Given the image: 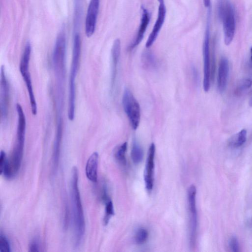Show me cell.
I'll return each mask as SVG.
<instances>
[{
	"instance_id": "13",
	"label": "cell",
	"mask_w": 252,
	"mask_h": 252,
	"mask_svg": "<svg viewBox=\"0 0 252 252\" xmlns=\"http://www.w3.org/2000/svg\"><path fill=\"white\" fill-rule=\"evenodd\" d=\"M141 10L140 24L135 38L128 47L129 50H133L141 42L150 21L151 15L148 10L143 6L141 7Z\"/></svg>"
},
{
	"instance_id": "7",
	"label": "cell",
	"mask_w": 252,
	"mask_h": 252,
	"mask_svg": "<svg viewBox=\"0 0 252 252\" xmlns=\"http://www.w3.org/2000/svg\"><path fill=\"white\" fill-rule=\"evenodd\" d=\"M211 10L207 14V23L203 44V89L208 92L210 88L211 80V55L210 50Z\"/></svg>"
},
{
	"instance_id": "15",
	"label": "cell",
	"mask_w": 252,
	"mask_h": 252,
	"mask_svg": "<svg viewBox=\"0 0 252 252\" xmlns=\"http://www.w3.org/2000/svg\"><path fill=\"white\" fill-rule=\"evenodd\" d=\"M121 53V41L119 38L116 39L113 44L111 49V89L113 90L117 73L118 64L120 59Z\"/></svg>"
},
{
	"instance_id": "3",
	"label": "cell",
	"mask_w": 252,
	"mask_h": 252,
	"mask_svg": "<svg viewBox=\"0 0 252 252\" xmlns=\"http://www.w3.org/2000/svg\"><path fill=\"white\" fill-rule=\"evenodd\" d=\"M81 50V40L80 34L76 33L73 39L72 62L69 77V93L68 118L73 121L75 108V80L79 68Z\"/></svg>"
},
{
	"instance_id": "14",
	"label": "cell",
	"mask_w": 252,
	"mask_h": 252,
	"mask_svg": "<svg viewBox=\"0 0 252 252\" xmlns=\"http://www.w3.org/2000/svg\"><path fill=\"white\" fill-rule=\"evenodd\" d=\"M229 73V64L225 57H222L219 62L218 72V88L220 93L223 92L227 86Z\"/></svg>"
},
{
	"instance_id": "4",
	"label": "cell",
	"mask_w": 252,
	"mask_h": 252,
	"mask_svg": "<svg viewBox=\"0 0 252 252\" xmlns=\"http://www.w3.org/2000/svg\"><path fill=\"white\" fill-rule=\"evenodd\" d=\"M65 34L63 31H62L57 37L53 54V66L59 93H63L65 74Z\"/></svg>"
},
{
	"instance_id": "34",
	"label": "cell",
	"mask_w": 252,
	"mask_h": 252,
	"mask_svg": "<svg viewBox=\"0 0 252 252\" xmlns=\"http://www.w3.org/2000/svg\"><path fill=\"white\" fill-rule=\"evenodd\" d=\"M250 225L252 226V217L251 218L250 220V223H249Z\"/></svg>"
},
{
	"instance_id": "6",
	"label": "cell",
	"mask_w": 252,
	"mask_h": 252,
	"mask_svg": "<svg viewBox=\"0 0 252 252\" xmlns=\"http://www.w3.org/2000/svg\"><path fill=\"white\" fill-rule=\"evenodd\" d=\"M31 54V44L29 42H27L21 57L19 64V69L28 91L32 113L35 116L37 112V107L29 69Z\"/></svg>"
},
{
	"instance_id": "10",
	"label": "cell",
	"mask_w": 252,
	"mask_h": 252,
	"mask_svg": "<svg viewBox=\"0 0 252 252\" xmlns=\"http://www.w3.org/2000/svg\"><path fill=\"white\" fill-rule=\"evenodd\" d=\"M100 0H90L85 19V31L87 36L90 37L94 33L99 11Z\"/></svg>"
},
{
	"instance_id": "8",
	"label": "cell",
	"mask_w": 252,
	"mask_h": 252,
	"mask_svg": "<svg viewBox=\"0 0 252 252\" xmlns=\"http://www.w3.org/2000/svg\"><path fill=\"white\" fill-rule=\"evenodd\" d=\"M122 104L132 128L136 129L140 120V107L132 93L127 88H126L124 92Z\"/></svg>"
},
{
	"instance_id": "9",
	"label": "cell",
	"mask_w": 252,
	"mask_h": 252,
	"mask_svg": "<svg viewBox=\"0 0 252 252\" xmlns=\"http://www.w3.org/2000/svg\"><path fill=\"white\" fill-rule=\"evenodd\" d=\"M0 104L1 119L5 122L8 114L9 104V86L6 78L4 66L0 67Z\"/></svg>"
},
{
	"instance_id": "32",
	"label": "cell",
	"mask_w": 252,
	"mask_h": 252,
	"mask_svg": "<svg viewBox=\"0 0 252 252\" xmlns=\"http://www.w3.org/2000/svg\"><path fill=\"white\" fill-rule=\"evenodd\" d=\"M249 104L250 106L252 107V92L249 98Z\"/></svg>"
},
{
	"instance_id": "27",
	"label": "cell",
	"mask_w": 252,
	"mask_h": 252,
	"mask_svg": "<svg viewBox=\"0 0 252 252\" xmlns=\"http://www.w3.org/2000/svg\"><path fill=\"white\" fill-rule=\"evenodd\" d=\"M8 159L4 151L1 150L0 154V174L3 172L7 165Z\"/></svg>"
},
{
	"instance_id": "24",
	"label": "cell",
	"mask_w": 252,
	"mask_h": 252,
	"mask_svg": "<svg viewBox=\"0 0 252 252\" xmlns=\"http://www.w3.org/2000/svg\"><path fill=\"white\" fill-rule=\"evenodd\" d=\"M105 202V214L103 218V223L104 225H107L111 218L114 215V210L113 203L109 198L106 200Z\"/></svg>"
},
{
	"instance_id": "28",
	"label": "cell",
	"mask_w": 252,
	"mask_h": 252,
	"mask_svg": "<svg viewBox=\"0 0 252 252\" xmlns=\"http://www.w3.org/2000/svg\"><path fill=\"white\" fill-rule=\"evenodd\" d=\"M229 245L232 252H237L239 251V243L237 239L235 237L233 236L230 238Z\"/></svg>"
},
{
	"instance_id": "16",
	"label": "cell",
	"mask_w": 252,
	"mask_h": 252,
	"mask_svg": "<svg viewBox=\"0 0 252 252\" xmlns=\"http://www.w3.org/2000/svg\"><path fill=\"white\" fill-rule=\"evenodd\" d=\"M99 155L97 152H94L89 158L85 166L87 178L93 183L97 181V169Z\"/></svg>"
},
{
	"instance_id": "2",
	"label": "cell",
	"mask_w": 252,
	"mask_h": 252,
	"mask_svg": "<svg viewBox=\"0 0 252 252\" xmlns=\"http://www.w3.org/2000/svg\"><path fill=\"white\" fill-rule=\"evenodd\" d=\"M18 115L16 139L11 156L8 159L9 166L15 173H18L20 169L23 157L26 130V120L21 105L16 104Z\"/></svg>"
},
{
	"instance_id": "11",
	"label": "cell",
	"mask_w": 252,
	"mask_h": 252,
	"mask_svg": "<svg viewBox=\"0 0 252 252\" xmlns=\"http://www.w3.org/2000/svg\"><path fill=\"white\" fill-rule=\"evenodd\" d=\"M159 3L158 7V16L157 20L154 25L152 31L146 42L145 46L147 48H150L157 39L160 30L164 23L166 9L164 0H158Z\"/></svg>"
},
{
	"instance_id": "29",
	"label": "cell",
	"mask_w": 252,
	"mask_h": 252,
	"mask_svg": "<svg viewBox=\"0 0 252 252\" xmlns=\"http://www.w3.org/2000/svg\"><path fill=\"white\" fill-rule=\"evenodd\" d=\"M40 246L38 240L36 238L33 239L29 245V249L31 252L40 251Z\"/></svg>"
},
{
	"instance_id": "20",
	"label": "cell",
	"mask_w": 252,
	"mask_h": 252,
	"mask_svg": "<svg viewBox=\"0 0 252 252\" xmlns=\"http://www.w3.org/2000/svg\"><path fill=\"white\" fill-rule=\"evenodd\" d=\"M252 85V80L250 78H245L241 79L237 83L234 94L237 96L241 95Z\"/></svg>"
},
{
	"instance_id": "1",
	"label": "cell",
	"mask_w": 252,
	"mask_h": 252,
	"mask_svg": "<svg viewBox=\"0 0 252 252\" xmlns=\"http://www.w3.org/2000/svg\"><path fill=\"white\" fill-rule=\"evenodd\" d=\"M70 193L72 204V218L75 244L81 243L85 233V221L80 194L78 188V172L76 166L71 170Z\"/></svg>"
},
{
	"instance_id": "22",
	"label": "cell",
	"mask_w": 252,
	"mask_h": 252,
	"mask_svg": "<svg viewBox=\"0 0 252 252\" xmlns=\"http://www.w3.org/2000/svg\"><path fill=\"white\" fill-rule=\"evenodd\" d=\"M196 189L195 186L191 185L188 189V199L189 212H197L196 206Z\"/></svg>"
},
{
	"instance_id": "33",
	"label": "cell",
	"mask_w": 252,
	"mask_h": 252,
	"mask_svg": "<svg viewBox=\"0 0 252 252\" xmlns=\"http://www.w3.org/2000/svg\"><path fill=\"white\" fill-rule=\"evenodd\" d=\"M250 53H251L250 60H251V62L252 63V47L251 48V49H250Z\"/></svg>"
},
{
	"instance_id": "25",
	"label": "cell",
	"mask_w": 252,
	"mask_h": 252,
	"mask_svg": "<svg viewBox=\"0 0 252 252\" xmlns=\"http://www.w3.org/2000/svg\"><path fill=\"white\" fill-rule=\"evenodd\" d=\"M148 237L147 230L144 228H140L136 232L134 239L137 244H142L147 241Z\"/></svg>"
},
{
	"instance_id": "21",
	"label": "cell",
	"mask_w": 252,
	"mask_h": 252,
	"mask_svg": "<svg viewBox=\"0 0 252 252\" xmlns=\"http://www.w3.org/2000/svg\"><path fill=\"white\" fill-rule=\"evenodd\" d=\"M131 159L135 164L141 162L143 158V151L142 148L138 142L134 140L133 142L131 151Z\"/></svg>"
},
{
	"instance_id": "26",
	"label": "cell",
	"mask_w": 252,
	"mask_h": 252,
	"mask_svg": "<svg viewBox=\"0 0 252 252\" xmlns=\"http://www.w3.org/2000/svg\"><path fill=\"white\" fill-rule=\"evenodd\" d=\"M0 252H10V244L7 237L2 233L0 234Z\"/></svg>"
},
{
	"instance_id": "12",
	"label": "cell",
	"mask_w": 252,
	"mask_h": 252,
	"mask_svg": "<svg viewBox=\"0 0 252 252\" xmlns=\"http://www.w3.org/2000/svg\"><path fill=\"white\" fill-rule=\"evenodd\" d=\"M155 151V145L153 143L149 149L144 174L146 189L149 191L152 190L154 186Z\"/></svg>"
},
{
	"instance_id": "19",
	"label": "cell",
	"mask_w": 252,
	"mask_h": 252,
	"mask_svg": "<svg viewBox=\"0 0 252 252\" xmlns=\"http://www.w3.org/2000/svg\"><path fill=\"white\" fill-rule=\"evenodd\" d=\"M247 132L243 129L233 135L229 140V145L234 148H238L243 145L247 140Z\"/></svg>"
},
{
	"instance_id": "5",
	"label": "cell",
	"mask_w": 252,
	"mask_h": 252,
	"mask_svg": "<svg viewBox=\"0 0 252 252\" xmlns=\"http://www.w3.org/2000/svg\"><path fill=\"white\" fill-rule=\"evenodd\" d=\"M218 12L222 23L224 43L225 45H229L232 41L235 33L236 20L234 8L228 0H219Z\"/></svg>"
},
{
	"instance_id": "31",
	"label": "cell",
	"mask_w": 252,
	"mask_h": 252,
	"mask_svg": "<svg viewBox=\"0 0 252 252\" xmlns=\"http://www.w3.org/2000/svg\"><path fill=\"white\" fill-rule=\"evenodd\" d=\"M204 6L206 7H210L211 4V0H203Z\"/></svg>"
},
{
	"instance_id": "30",
	"label": "cell",
	"mask_w": 252,
	"mask_h": 252,
	"mask_svg": "<svg viewBox=\"0 0 252 252\" xmlns=\"http://www.w3.org/2000/svg\"><path fill=\"white\" fill-rule=\"evenodd\" d=\"M191 70L194 81L195 82V83H197L198 82L199 78L197 70L194 66H192Z\"/></svg>"
},
{
	"instance_id": "23",
	"label": "cell",
	"mask_w": 252,
	"mask_h": 252,
	"mask_svg": "<svg viewBox=\"0 0 252 252\" xmlns=\"http://www.w3.org/2000/svg\"><path fill=\"white\" fill-rule=\"evenodd\" d=\"M127 150V143L124 142L119 146L116 150L115 157L117 160L122 164L126 165V154Z\"/></svg>"
},
{
	"instance_id": "18",
	"label": "cell",
	"mask_w": 252,
	"mask_h": 252,
	"mask_svg": "<svg viewBox=\"0 0 252 252\" xmlns=\"http://www.w3.org/2000/svg\"><path fill=\"white\" fill-rule=\"evenodd\" d=\"M141 62L144 67L147 69H155L158 65L154 54L149 50L144 51L142 54Z\"/></svg>"
},
{
	"instance_id": "17",
	"label": "cell",
	"mask_w": 252,
	"mask_h": 252,
	"mask_svg": "<svg viewBox=\"0 0 252 252\" xmlns=\"http://www.w3.org/2000/svg\"><path fill=\"white\" fill-rule=\"evenodd\" d=\"M63 136V123L61 119L59 120L57 132L54 141L53 152V163L55 169L58 167L60 156L62 139Z\"/></svg>"
}]
</instances>
